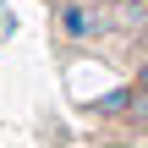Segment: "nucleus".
I'll list each match as a JSON object with an SVG mask.
<instances>
[{
	"label": "nucleus",
	"mask_w": 148,
	"mask_h": 148,
	"mask_svg": "<svg viewBox=\"0 0 148 148\" xmlns=\"http://www.w3.org/2000/svg\"><path fill=\"white\" fill-rule=\"evenodd\" d=\"M66 33L82 38V33H88V11H66Z\"/></svg>",
	"instance_id": "nucleus-1"
},
{
	"label": "nucleus",
	"mask_w": 148,
	"mask_h": 148,
	"mask_svg": "<svg viewBox=\"0 0 148 148\" xmlns=\"http://www.w3.org/2000/svg\"><path fill=\"white\" fill-rule=\"evenodd\" d=\"M132 5H137V0H132Z\"/></svg>",
	"instance_id": "nucleus-2"
}]
</instances>
